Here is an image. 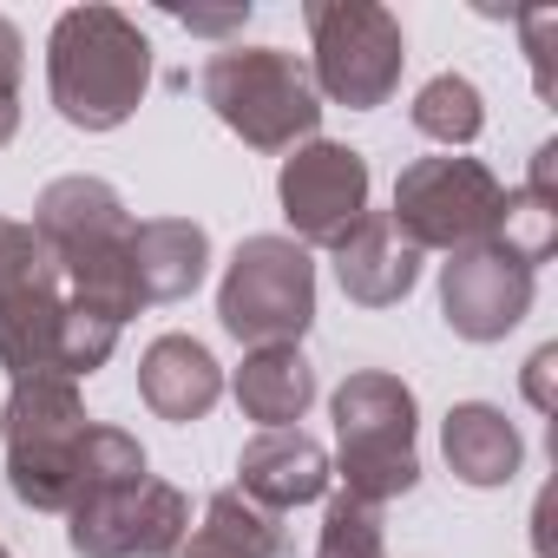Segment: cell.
<instances>
[{"label": "cell", "mask_w": 558, "mask_h": 558, "mask_svg": "<svg viewBox=\"0 0 558 558\" xmlns=\"http://www.w3.org/2000/svg\"><path fill=\"white\" fill-rule=\"evenodd\" d=\"M440 453H447V466H453L460 486H480L486 493V486H506L519 473L525 440H519V427L493 401H460V408H447Z\"/></svg>", "instance_id": "ac0fdd59"}, {"label": "cell", "mask_w": 558, "mask_h": 558, "mask_svg": "<svg viewBox=\"0 0 558 558\" xmlns=\"http://www.w3.org/2000/svg\"><path fill=\"white\" fill-rule=\"evenodd\" d=\"M40 263H47V243L34 236V223L0 217V290H14L21 276H34Z\"/></svg>", "instance_id": "cb8c5ba5"}, {"label": "cell", "mask_w": 558, "mask_h": 558, "mask_svg": "<svg viewBox=\"0 0 558 558\" xmlns=\"http://www.w3.org/2000/svg\"><path fill=\"white\" fill-rule=\"evenodd\" d=\"M217 323L243 349H276L296 342L316 323V256L296 236H243L223 283H217Z\"/></svg>", "instance_id": "52a82bcc"}, {"label": "cell", "mask_w": 558, "mask_h": 558, "mask_svg": "<svg viewBox=\"0 0 558 558\" xmlns=\"http://www.w3.org/2000/svg\"><path fill=\"white\" fill-rule=\"evenodd\" d=\"M551 368H558V349H538V355L525 362V401H532L538 414H551Z\"/></svg>", "instance_id": "484cf974"}, {"label": "cell", "mask_w": 558, "mask_h": 558, "mask_svg": "<svg viewBox=\"0 0 558 558\" xmlns=\"http://www.w3.org/2000/svg\"><path fill=\"white\" fill-rule=\"evenodd\" d=\"M132 230L138 217L125 210V197L106 178H53L34 204V236L47 243V256L60 263L66 290L93 310H106L112 323H132L138 283H132Z\"/></svg>", "instance_id": "7a4b0ae2"}, {"label": "cell", "mask_w": 558, "mask_h": 558, "mask_svg": "<svg viewBox=\"0 0 558 558\" xmlns=\"http://www.w3.org/2000/svg\"><path fill=\"white\" fill-rule=\"evenodd\" d=\"M236 493L256 499L276 519H283L290 506L323 499L329 493V453H323V440H310L303 427H263L236 453Z\"/></svg>", "instance_id": "4fadbf2b"}, {"label": "cell", "mask_w": 558, "mask_h": 558, "mask_svg": "<svg viewBox=\"0 0 558 558\" xmlns=\"http://www.w3.org/2000/svg\"><path fill=\"white\" fill-rule=\"evenodd\" d=\"M519 27H525V53H532L538 99H551V93H558V80H551V34H558V14H551V8H532V14H519Z\"/></svg>", "instance_id": "d4e9b609"}, {"label": "cell", "mask_w": 558, "mask_h": 558, "mask_svg": "<svg viewBox=\"0 0 558 558\" xmlns=\"http://www.w3.org/2000/svg\"><path fill=\"white\" fill-rule=\"evenodd\" d=\"M191 532V499L171 480H112L73 499L66 545L73 558H171Z\"/></svg>", "instance_id": "30bf717a"}, {"label": "cell", "mask_w": 558, "mask_h": 558, "mask_svg": "<svg viewBox=\"0 0 558 558\" xmlns=\"http://www.w3.org/2000/svg\"><path fill=\"white\" fill-rule=\"evenodd\" d=\"M171 558H283V519L223 486L204 499V525H191Z\"/></svg>", "instance_id": "ffe728a7"}, {"label": "cell", "mask_w": 558, "mask_h": 558, "mask_svg": "<svg viewBox=\"0 0 558 558\" xmlns=\"http://www.w3.org/2000/svg\"><path fill=\"white\" fill-rule=\"evenodd\" d=\"M276 204L303 250H336L368 217V158L336 138H310L276 171Z\"/></svg>", "instance_id": "8fae6325"}, {"label": "cell", "mask_w": 558, "mask_h": 558, "mask_svg": "<svg viewBox=\"0 0 558 558\" xmlns=\"http://www.w3.org/2000/svg\"><path fill=\"white\" fill-rule=\"evenodd\" d=\"M86 401L80 381L34 375L14 381L0 408V440H8V486L27 512H66L86 486Z\"/></svg>", "instance_id": "277c9868"}, {"label": "cell", "mask_w": 558, "mask_h": 558, "mask_svg": "<svg viewBox=\"0 0 558 558\" xmlns=\"http://www.w3.org/2000/svg\"><path fill=\"white\" fill-rule=\"evenodd\" d=\"M47 93L73 132H119L151 93V40L119 8H66L47 40Z\"/></svg>", "instance_id": "6da1fadb"}, {"label": "cell", "mask_w": 558, "mask_h": 558, "mask_svg": "<svg viewBox=\"0 0 558 558\" xmlns=\"http://www.w3.org/2000/svg\"><path fill=\"white\" fill-rule=\"evenodd\" d=\"M551 171H558V145L545 138L532 151V178L519 191H499V217H493V236H486V250L512 256L532 276L558 250V184H551Z\"/></svg>", "instance_id": "e0dca14e"}, {"label": "cell", "mask_w": 558, "mask_h": 558, "mask_svg": "<svg viewBox=\"0 0 558 558\" xmlns=\"http://www.w3.org/2000/svg\"><path fill=\"white\" fill-rule=\"evenodd\" d=\"M230 395L256 427H296L310 414V401H316V368H310V355L296 342L250 349L243 368L230 375Z\"/></svg>", "instance_id": "d6986e66"}, {"label": "cell", "mask_w": 558, "mask_h": 558, "mask_svg": "<svg viewBox=\"0 0 558 558\" xmlns=\"http://www.w3.org/2000/svg\"><path fill=\"white\" fill-rule=\"evenodd\" d=\"M316 558H388V538H381V506H362V499L336 493V499H329V512H323Z\"/></svg>", "instance_id": "7402d4cb"}, {"label": "cell", "mask_w": 558, "mask_h": 558, "mask_svg": "<svg viewBox=\"0 0 558 558\" xmlns=\"http://www.w3.org/2000/svg\"><path fill=\"white\" fill-rule=\"evenodd\" d=\"M204 106L250 145V151H296L323 125V99L310 66L283 47H223L197 73Z\"/></svg>", "instance_id": "5b68a950"}, {"label": "cell", "mask_w": 558, "mask_h": 558, "mask_svg": "<svg viewBox=\"0 0 558 558\" xmlns=\"http://www.w3.org/2000/svg\"><path fill=\"white\" fill-rule=\"evenodd\" d=\"M178 27H191V34H230V27H243L250 21V0L243 8H230V14H171Z\"/></svg>", "instance_id": "4316f807"}, {"label": "cell", "mask_w": 558, "mask_h": 558, "mask_svg": "<svg viewBox=\"0 0 558 558\" xmlns=\"http://www.w3.org/2000/svg\"><path fill=\"white\" fill-rule=\"evenodd\" d=\"M499 178L480 165V158H414L401 178H395V236L408 250H440V256H460V250H480L493 236V217H499Z\"/></svg>", "instance_id": "9c48e42d"}, {"label": "cell", "mask_w": 558, "mask_h": 558, "mask_svg": "<svg viewBox=\"0 0 558 558\" xmlns=\"http://www.w3.org/2000/svg\"><path fill=\"white\" fill-rule=\"evenodd\" d=\"M119 329L125 323H112L106 310H93L66 290L53 256L34 276H21L14 290H0V368L14 381H34V375L86 381L112 362Z\"/></svg>", "instance_id": "3957f363"}, {"label": "cell", "mask_w": 558, "mask_h": 558, "mask_svg": "<svg viewBox=\"0 0 558 558\" xmlns=\"http://www.w3.org/2000/svg\"><path fill=\"white\" fill-rule=\"evenodd\" d=\"M336 460H342V493L362 506H388L421 486V453H414V388L388 368H355L336 395Z\"/></svg>", "instance_id": "8992f818"}, {"label": "cell", "mask_w": 558, "mask_h": 558, "mask_svg": "<svg viewBox=\"0 0 558 558\" xmlns=\"http://www.w3.org/2000/svg\"><path fill=\"white\" fill-rule=\"evenodd\" d=\"M310 86L316 99H336L349 112H375L395 99L401 66H408V34L375 0H310Z\"/></svg>", "instance_id": "ba28073f"}, {"label": "cell", "mask_w": 558, "mask_h": 558, "mask_svg": "<svg viewBox=\"0 0 558 558\" xmlns=\"http://www.w3.org/2000/svg\"><path fill=\"white\" fill-rule=\"evenodd\" d=\"M440 316L460 342H506L532 316V269L499 250H460L440 263Z\"/></svg>", "instance_id": "7c38bea8"}, {"label": "cell", "mask_w": 558, "mask_h": 558, "mask_svg": "<svg viewBox=\"0 0 558 558\" xmlns=\"http://www.w3.org/2000/svg\"><path fill=\"white\" fill-rule=\"evenodd\" d=\"M0 558H14V551H8V545H0Z\"/></svg>", "instance_id": "83f0119b"}, {"label": "cell", "mask_w": 558, "mask_h": 558, "mask_svg": "<svg viewBox=\"0 0 558 558\" xmlns=\"http://www.w3.org/2000/svg\"><path fill=\"white\" fill-rule=\"evenodd\" d=\"M210 269V230L191 217H145L132 230V283L138 303H184Z\"/></svg>", "instance_id": "2e32d148"}, {"label": "cell", "mask_w": 558, "mask_h": 558, "mask_svg": "<svg viewBox=\"0 0 558 558\" xmlns=\"http://www.w3.org/2000/svg\"><path fill=\"white\" fill-rule=\"evenodd\" d=\"M138 395L158 421L184 427V421H204L223 395V368L217 355L197 342V336H158L145 355H138Z\"/></svg>", "instance_id": "9a60e30c"}, {"label": "cell", "mask_w": 558, "mask_h": 558, "mask_svg": "<svg viewBox=\"0 0 558 558\" xmlns=\"http://www.w3.org/2000/svg\"><path fill=\"white\" fill-rule=\"evenodd\" d=\"M21 60H27V40L0 14V145H14V132H21Z\"/></svg>", "instance_id": "603a6c76"}, {"label": "cell", "mask_w": 558, "mask_h": 558, "mask_svg": "<svg viewBox=\"0 0 558 558\" xmlns=\"http://www.w3.org/2000/svg\"><path fill=\"white\" fill-rule=\"evenodd\" d=\"M336 283L362 310H395L421 283V250H408L388 223V210H368L342 243H336Z\"/></svg>", "instance_id": "5bb4252c"}, {"label": "cell", "mask_w": 558, "mask_h": 558, "mask_svg": "<svg viewBox=\"0 0 558 558\" xmlns=\"http://www.w3.org/2000/svg\"><path fill=\"white\" fill-rule=\"evenodd\" d=\"M408 119H414L421 138H434V145H447V151H466V145L486 132V99H480V86H473L466 73H434V80L414 93Z\"/></svg>", "instance_id": "44dd1931"}]
</instances>
